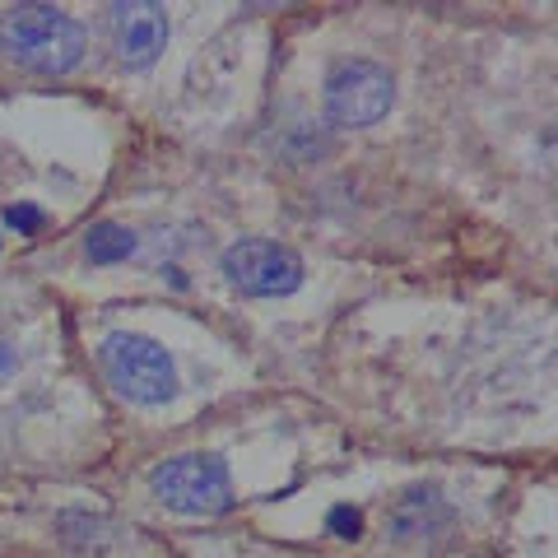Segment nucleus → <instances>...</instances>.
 <instances>
[{"label": "nucleus", "mask_w": 558, "mask_h": 558, "mask_svg": "<svg viewBox=\"0 0 558 558\" xmlns=\"http://www.w3.org/2000/svg\"><path fill=\"white\" fill-rule=\"evenodd\" d=\"M330 531L336 535H359V508H336L330 512Z\"/></svg>", "instance_id": "9d476101"}, {"label": "nucleus", "mask_w": 558, "mask_h": 558, "mask_svg": "<svg viewBox=\"0 0 558 558\" xmlns=\"http://www.w3.org/2000/svg\"><path fill=\"white\" fill-rule=\"evenodd\" d=\"M438 494L433 488H410L405 498L396 502V512H391V535L396 539H410V535H424L433 521H428V508H438Z\"/></svg>", "instance_id": "0eeeda50"}, {"label": "nucleus", "mask_w": 558, "mask_h": 558, "mask_svg": "<svg viewBox=\"0 0 558 558\" xmlns=\"http://www.w3.org/2000/svg\"><path fill=\"white\" fill-rule=\"evenodd\" d=\"M112 47L117 57L131 70H145L159 61V51L168 47V14L159 5H145V0H126V5H112Z\"/></svg>", "instance_id": "423d86ee"}, {"label": "nucleus", "mask_w": 558, "mask_h": 558, "mask_svg": "<svg viewBox=\"0 0 558 558\" xmlns=\"http://www.w3.org/2000/svg\"><path fill=\"white\" fill-rule=\"evenodd\" d=\"M219 270L238 293H247V299H284V293L303 284L299 252L284 247V242H270V238L233 242V247L219 256Z\"/></svg>", "instance_id": "39448f33"}, {"label": "nucleus", "mask_w": 558, "mask_h": 558, "mask_svg": "<svg viewBox=\"0 0 558 558\" xmlns=\"http://www.w3.org/2000/svg\"><path fill=\"white\" fill-rule=\"evenodd\" d=\"M14 373V349H10V340L0 336V381H5Z\"/></svg>", "instance_id": "9b49d317"}, {"label": "nucleus", "mask_w": 558, "mask_h": 558, "mask_svg": "<svg viewBox=\"0 0 558 558\" xmlns=\"http://www.w3.org/2000/svg\"><path fill=\"white\" fill-rule=\"evenodd\" d=\"M84 252H89L94 266H117L135 252V233L126 223H94V233L84 238Z\"/></svg>", "instance_id": "6e6552de"}, {"label": "nucleus", "mask_w": 558, "mask_h": 558, "mask_svg": "<svg viewBox=\"0 0 558 558\" xmlns=\"http://www.w3.org/2000/svg\"><path fill=\"white\" fill-rule=\"evenodd\" d=\"M98 363H102L108 387L121 400H131V405H168V400L178 396L172 354L149 336L112 330V336H102V344H98Z\"/></svg>", "instance_id": "f03ea898"}, {"label": "nucleus", "mask_w": 558, "mask_h": 558, "mask_svg": "<svg viewBox=\"0 0 558 558\" xmlns=\"http://www.w3.org/2000/svg\"><path fill=\"white\" fill-rule=\"evenodd\" d=\"M43 219H47V215H43L38 205H10V209H5V223H10L14 233H38Z\"/></svg>", "instance_id": "1a4fd4ad"}, {"label": "nucleus", "mask_w": 558, "mask_h": 558, "mask_svg": "<svg viewBox=\"0 0 558 558\" xmlns=\"http://www.w3.org/2000/svg\"><path fill=\"white\" fill-rule=\"evenodd\" d=\"M149 488L168 512L219 517L233 508V475L215 451H182L149 470Z\"/></svg>", "instance_id": "7ed1b4c3"}, {"label": "nucleus", "mask_w": 558, "mask_h": 558, "mask_svg": "<svg viewBox=\"0 0 558 558\" xmlns=\"http://www.w3.org/2000/svg\"><path fill=\"white\" fill-rule=\"evenodd\" d=\"M0 51L43 75H65L84 57V28L57 5H14L0 14Z\"/></svg>", "instance_id": "f257e3e1"}, {"label": "nucleus", "mask_w": 558, "mask_h": 558, "mask_svg": "<svg viewBox=\"0 0 558 558\" xmlns=\"http://www.w3.org/2000/svg\"><path fill=\"white\" fill-rule=\"evenodd\" d=\"M396 102V80L377 61H336L326 75V117L336 126H377Z\"/></svg>", "instance_id": "20e7f679"}]
</instances>
